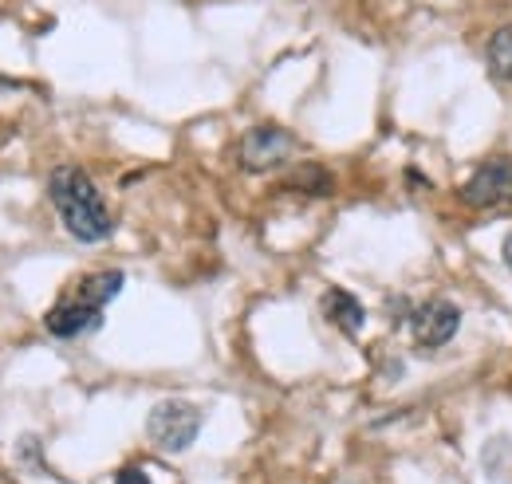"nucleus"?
<instances>
[{
    "label": "nucleus",
    "mask_w": 512,
    "mask_h": 484,
    "mask_svg": "<svg viewBox=\"0 0 512 484\" xmlns=\"http://www.w3.org/2000/svg\"><path fill=\"white\" fill-rule=\"evenodd\" d=\"M48 197L64 221V229L83 244H99L115 233V217L99 193V185L91 182L87 170L79 166H56L48 178Z\"/></svg>",
    "instance_id": "obj_1"
},
{
    "label": "nucleus",
    "mask_w": 512,
    "mask_h": 484,
    "mask_svg": "<svg viewBox=\"0 0 512 484\" xmlns=\"http://www.w3.org/2000/svg\"><path fill=\"white\" fill-rule=\"evenodd\" d=\"M127 276L123 272H95L87 280H79L75 296H64L48 315H44V327L48 335L56 339H79V335H91L99 323H103V307L123 292Z\"/></svg>",
    "instance_id": "obj_2"
},
{
    "label": "nucleus",
    "mask_w": 512,
    "mask_h": 484,
    "mask_svg": "<svg viewBox=\"0 0 512 484\" xmlns=\"http://www.w3.org/2000/svg\"><path fill=\"white\" fill-rule=\"evenodd\" d=\"M197 433H201V410L182 398L158 402L146 418V437L154 441L158 453H186Z\"/></svg>",
    "instance_id": "obj_3"
},
{
    "label": "nucleus",
    "mask_w": 512,
    "mask_h": 484,
    "mask_svg": "<svg viewBox=\"0 0 512 484\" xmlns=\"http://www.w3.org/2000/svg\"><path fill=\"white\" fill-rule=\"evenodd\" d=\"M461 201L469 209H497L512 201V158H489L481 162L469 182L461 185Z\"/></svg>",
    "instance_id": "obj_4"
},
{
    "label": "nucleus",
    "mask_w": 512,
    "mask_h": 484,
    "mask_svg": "<svg viewBox=\"0 0 512 484\" xmlns=\"http://www.w3.org/2000/svg\"><path fill=\"white\" fill-rule=\"evenodd\" d=\"M296 150V138L284 130V126H253L245 138H241V166L253 170V174H264V170H276L292 158Z\"/></svg>",
    "instance_id": "obj_5"
},
{
    "label": "nucleus",
    "mask_w": 512,
    "mask_h": 484,
    "mask_svg": "<svg viewBox=\"0 0 512 484\" xmlns=\"http://www.w3.org/2000/svg\"><path fill=\"white\" fill-rule=\"evenodd\" d=\"M457 327H461V311H457V303H449V300H430L410 311L414 343L426 347V351L446 347L449 339L457 335Z\"/></svg>",
    "instance_id": "obj_6"
},
{
    "label": "nucleus",
    "mask_w": 512,
    "mask_h": 484,
    "mask_svg": "<svg viewBox=\"0 0 512 484\" xmlns=\"http://www.w3.org/2000/svg\"><path fill=\"white\" fill-rule=\"evenodd\" d=\"M323 315H327V323H335L343 335H359L363 323H367L363 303L355 300L351 292H343V288H331V292L323 296Z\"/></svg>",
    "instance_id": "obj_7"
},
{
    "label": "nucleus",
    "mask_w": 512,
    "mask_h": 484,
    "mask_svg": "<svg viewBox=\"0 0 512 484\" xmlns=\"http://www.w3.org/2000/svg\"><path fill=\"white\" fill-rule=\"evenodd\" d=\"M485 60H489V75H497L501 83H512V24L501 28V32H493Z\"/></svg>",
    "instance_id": "obj_8"
},
{
    "label": "nucleus",
    "mask_w": 512,
    "mask_h": 484,
    "mask_svg": "<svg viewBox=\"0 0 512 484\" xmlns=\"http://www.w3.org/2000/svg\"><path fill=\"white\" fill-rule=\"evenodd\" d=\"M296 189H304V193H316V197H323V193H331L335 189V178L323 170V166H304V170H296L292 174V182Z\"/></svg>",
    "instance_id": "obj_9"
},
{
    "label": "nucleus",
    "mask_w": 512,
    "mask_h": 484,
    "mask_svg": "<svg viewBox=\"0 0 512 484\" xmlns=\"http://www.w3.org/2000/svg\"><path fill=\"white\" fill-rule=\"evenodd\" d=\"M115 484H150V477H146L142 469H134V465H130V469H123V473L115 477Z\"/></svg>",
    "instance_id": "obj_10"
},
{
    "label": "nucleus",
    "mask_w": 512,
    "mask_h": 484,
    "mask_svg": "<svg viewBox=\"0 0 512 484\" xmlns=\"http://www.w3.org/2000/svg\"><path fill=\"white\" fill-rule=\"evenodd\" d=\"M501 256H505V264H509V272H512V233L505 237V244H501Z\"/></svg>",
    "instance_id": "obj_11"
}]
</instances>
